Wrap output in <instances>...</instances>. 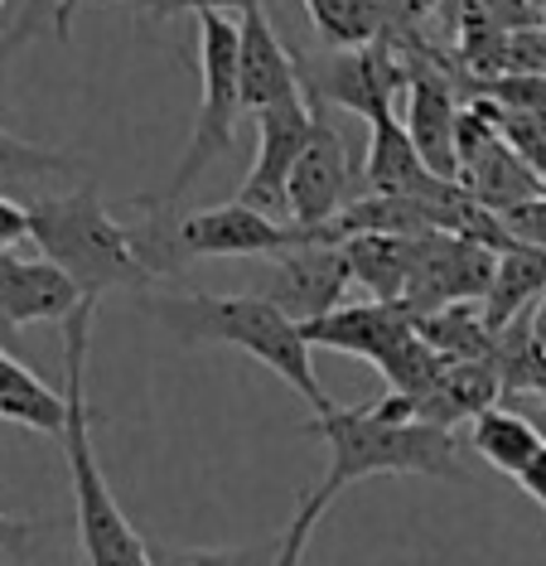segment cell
<instances>
[{
    "instance_id": "8",
    "label": "cell",
    "mask_w": 546,
    "mask_h": 566,
    "mask_svg": "<svg viewBox=\"0 0 546 566\" xmlns=\"http://www.w3.org/2000/svg\"><path fill=\"white\" fill-rule=\"evenodd\" d=\"M363 195L354 189V165H348V146L324 112H315V132H309L305 156L295 160L291 185H285V218L305 233H324L348 203H358ZM324 242V238H319Z\"/></svg>"
},
{
    "instance_id": "15",
    "label": "cell",
    "mask_w": 546,
    "mask_h": 566,
    "mask_svg": "<svg viewBox=\"0 0 546 566\" xmlns=\"http://www.w3.org/2000/svg\"><path fill=\"white\" fill-rule=\"evenodd\" d=\"M416 329V315L397 301H358V305H339V311L309 319L301 325L309 349H334V354H354L363 364H382L401 339Z\"/></svg>"
},
{
    "instance_id": "34",
    "label": "cell",
    "mask_w": 546,
    "mask_h": 566,
    "mask_svg": "<svg viewBox=\"0 0 546 566\" xmlns=\"http://www.w3.org/2000/svg\"><path fill=\"white\" fill-rule=\"evenodd\" d=\"M532 329H537V339L546 344V301L537 305V315H532Z\"/></svg>"
},
{
    "instance_id": "18",
    "label": "cell",
    "mask_w": 546,
    "mask_h": 566,
    "mask_svg": "<svg viewBox=\"0 0 546 566\" xmlns=\"http://www.w3.org/2000/svg\"><path fill=\"white\" fill-rule=\"evenodd\" d=\"M546 301V252L527 248V242H517V248L498 252V266H493V286L484 295V319L493 334H503L508 325H517L523 315H532L537 305Z\"/></svg>"
},
{
    "instance_id": "32",
    "label": "cell",
    "mask_w": 546,
    "mask_h": 566,
    "mask_svg": "<svg viewBox=\"0 0 546 566\" xmlns=\"http://www.w3.org/2000/svg\"><path fill=\"white\" fill-rule=\"evenodd\" d=\"M397 6V15H401V24H411V20H426L431 10H440L445 0H392Z\"/></svg>"
},
{
    "instance_id": "27",
    "label": "cell",
    "mask_w": 546,
    "mask_h": 566,
    "mask_svg": "<svg viewBox=\"0 0 546 566\" xmlns=\"http://www.w3.org/2000/svg\"><path fill=\"white\" fill-rule=\"evenodd\" d=\"M324 509H329V499H324V494H305V499H301V513H295L291 527H285V533H281L276 566H305L309 533H315V523L324 518Z\"/></svg>"
},
{
    "instance_id": "24",
    "label": "cell",
    "mask_w": 546,
    "mask_h": 566,
    "mask_svg": "<svg viewBox=\"0 0 546 566\" xmlns=\"http://www.w3.org/2000/svg\"><path fill=\"white\" fill-rule=\"evenodd\" d=\"M445 368H450V358H440V354H435L431 344H426L416 329L397 344L392 354L382 358V364H377V373L387 378V388H392L397 397H411V402H416V397L431 392Z\"/></svg>"
},
{
    "instance_id": "1",
    "label": "cell",
    "mask_w": 546,
    "mask_h": 566,
    "mask_svg": "<svg viewBox=\"0 0 546 566\" xmlns=\"http://www.w3.org/2000/svg\"><path fill=\"white\" fill-rule=\"evenodd\" d=\"M140 311L150 319H160L179 344H232V349L252 354L256 364H266L276 378H285L309 407L334 411L329 392L319 388L315 364H309V344L301 325L291 315H281L266 295L242 291V295H203V291H185V295H140Z\"/></svg>"
},
{
    "instance_id": "31",
    "label": "cell",
    "mask_w": 546,
    "mask_h": 566,
    "mask_svg": "<svg viewBox=\"0 0 546 566\" xmlns=\"http://www.w3.org/2000/svg\"><path fill=\"white\" fill-rule=\"evenodd\" d=\"M34 533V523H20V518H10V513H0V547H10V552H20L24 547V537Z\"/></svg>"
},
{
    "instance_id": "33",
    "label": "cell",
    "mask_w": 546,
    "mask_h": 566,
    "mask_svg": "<svg viewBox=\"0 0 546 566\" xmlns=\"http://www.w3.org/2000/svg\"><path fill=\"white\" fill-rule=\"evenodd\" d=\"M77 6V0H63V6H59V34H69V10ZM122 6H136L140 10V0H122Z\"/></svg>"
},
{
    "instance_id": "9",
    "label": "cell",
    "mask_w": 546,
    "mask_h": 566,
    "mask_svg": "<svg viewBox=\"0 0 546 566\" xmlns=\"http://www.w3.org/2000/svg\"><path fill=\"white\" fill-rule=\"evenodd\" d=\"M493 266H498V252L484 242L460 233H426L416 238V272L401 305L411 315H431L440 305L484 301L493 286Z\"/></svg>"
},
{
    "instance_id": "28",
    "label": "cell",
    "mask_w": 546,
    "mask_h": 566,
    "mask_svg": "<svg viewBox=\"0 0 546 566\" xmlns=\"http://www.w3.org/2000/svg\"><path fill=\"white\" fill-rule=\"evenodd\" d=\"M262 0H140V15L170 20V15H242Z\"/></svg>"
},
{
    "instance_id": "29",
    "label": "cell",
    "mask_w": 546,
    "mask_h": 566,
    "mask_svg": "<svg viewBox=\"0 0 546 566\" xmlns=\"http://www.w3.org/2000/svg\"><path fill=\"white\" fill-rule=\"evenodd\" d=\"M30 238V209L15 199H6L0 195V252H10V248H20V242Z\"/></svg>"
},
{
    "instance_id": "10",
    "label": "cell",
    "mask_w": 546,
    "mask_h": 566,
    "mask_svg": "<svg viewBox=\"0 0 546 566\" xmlns=\"http://www.w3.org/2000/svg\"><path fill=\"white\" fill-rule=\"evenodd\" d=\"M348 286H354V272H348L344 242H305L271 262V281L256 295H266L295 325H309V319L339 311Z\"/></svg>"
},
{
    "instance_id": "2",
    "label": "cell",
    "mask_w": 546,
    "mask_h": 566,
    "mask_svg": "<svg viewBox=\"0 0 546 566\" xmlns=\"http://www.w3.org/2000/svg\"><path fill=\"white\" fill-rule=\"evenodd\" d=\"M93 311L97 301H83L63 319V397H69V427H63V455H69L77 537H83L87 566H155L150 543L132 527L126 509L107 489L97 455H93V411H87V344H93Z\"/></svg>"
},
{
    "instance_id": "4",
    "label": "cell",
    "mask_w": 546,
    "mask_h": 566,
    "mask_svg": "<svg viewBox=\"0 0 546 566\" xmlns=\"http://www.w3.org/2000/svg\"><path fill=\"white\" fill-rule=\"evenodd\" d=\"M30 242L39 256L69 272V281L83 291V301H102L107 291H140L155 281L140 266L126 223H116L102 203L97 185H83L73 195H49L30 203Z\"/></svg>"
},
{
    "instance_id": "12",
    "label": "cell",
    "mask_w": 546,
    "mask_h": 566,
    "mask_svg": "<svg viewBox=\"0 0 546 566\" xmlns=\"http://www.w3.org/2000/svg\"><path fill=\"white\" fill-rule=\"evenodd\" d=\"M363 189L382 199H426V203H460L470 199L464 185L431 175V165L421 160L416 140L397 117L368 122V160H363Z\"/></svg>"
},
{
    "instance_id": "22",
    "label": "cell",
    "mask_w": 546,
    "mask_h": 566,
    "mask_svg": "<svg viewBox=\"0 0 546 566\" xmlns=\"http://www.w3.org/2000/svg\"><path fill=\"white\" fill-rule=\"evenodd\" d=\"M416 334L450 364H493V354H498V334L489 329L484 311H474L464 301L440 305L431 315H416Z\"/></svg>"
},
{
    "instance_id": "5",
    "label": "cell",
    "mask_w": 546,
    "mask_h": 566,
    "mask_svg": "<svg viewBox=\"0 0 546 566\" xmlns=\"http://www.w3.org/2000/svg\"><path fill=\"white\" fill-rule=\"evenodd\" d=\"M199 20V78H203V97L193 112V132L189 146L179 156L170 189L160 195L165 209H175L189 195V185L199 179L213 160H223L238 136V117H242V83H238V15H193Z\"/></svg>"
},
{
    "instance_id": "3",
    "label": "cell",
    "mask_w": 546,
    "mask_h": 566,
    "mask_svg": "<svg viewBox=\"0 0 546 566\" xmlns=\"http://www.w3.org/2000/svg\"><path fill=\"white\" fill-rule=\"evenodd\" d=\"M329 446V474L315 494L334 504L339 489L368 480V474H426V480L464 484L470 470L460 460V436L431 421H392L372 402L368 407H334L305 427Z\"/></svg>"
},
{
    "instance_id": "20",
    "label": "cell",
    "mask_w": 546,
    "mask_h": 566,
    "mask_svg": "<svg viewBox=\"0 0 546 566\" xmlns=\"http://www.w3.org/2000/svg\"><path fill=\"white\" fill-rule=\"evenodd\" d=\"M0 421H15V427H30L39 436H63V427H69V397L49 388L10 349H0Z\"/></svg>"
},
{
    "instance_id": "30",
    "label": "cell",
    "mask_w": 546,
    "mask_h": 566,
    "mask_svg": "<svg viewBox=\"0 0 546 566\" xmlns=\"http://www.w3.org/2000/svg\"><path fill=\"white\" fill-rule=\"evenodd\" d=\"M517 484H523V494L532 499V504H542V509H546V446H542V455L532 460L523 474H517Z\"/></svg>"
},
{
    "instance_id": "23",
    "label": "cell",
    "mask_w": 546,
    "mask_h": 566,
    "mask_svg": "<svg viewBox=\"0 0 546 566\" xmlns=\"http://www.w3.org/2000/svg\"><path fill=\"white\" fill-rule=\"evenodd\" d=\"M542 446H546L542 431L527 417H517V411L489 407L470 421V450L479 460H489L498 474H513V480L542 455Z\"/></svg>"
},
{
    "instance_id": "11",
    "label": "cell",
    "mask_w": 546,
    "mask_h": 566,
    "mask_svg": "<svg viewBox=\"0 0 546 566\" xmlns=\"http://www.w3.org/2000/svg\"><path fill=\"white\" fill-rule=\"evenodd\" d=\"M309 132H315V112L305 102H285L256 117V160L242 179V203L246 209H262L271 218H285V185H291L295 160L305 156ZM291 223V218H285Z\"/></svg>"
},
{
    "instance_id": "16",
    "label": "cell",
    "mask_w": 546,
    "mask_h": 566,
    "mask_svg": "<svg viewBox=\"0 0 546 566\" xmlns=\"http://www.w3.org/2000/svg\"><path fill=\"white\" fill-rule=\"evenodd\" d=\"M83 305V291L59 272L49 256H15L0 252V315L15 329L24 325H49V319H69Z\"/></svg>"
},
{
    "instance_id": "17",
    "label": "cell",
    "mask_w": 546,
    "mask_h": 566,
    "mask_svg": "<svg viewBox=\"0 0 546 566\" xmlns=\"http://www.w3.org/2000/svg\"><path fill=\"white\" fill-rule=\"evenodd\" d=\"M498 392H503V378L493 364H450L431 392L416 397L411 411L416 421L454 431V421H474L479 411L498 407Z\"/></svg>"
},
{
    "instance_id": "6",
    "label": "cell",
    "mask_w": 546,
    "mask_h": 566,
    "mask_svg": "<svg viewBox=\"0 0 546 566\" xmlns=\"http://www.w3.org/2000/svg\"><path fill=\"white\" fill-rule=\"evenodd\" d=\"M301 93L309 112H354L363 122L392 117V97L407 93V69L392 54V44H368V49H324V54L301 59Z\"/></svg>"
},
{
    "instance_id": "7",
    "label": "cell",
    "mask_w": 546,
    "mask_h": 566,
    "mask_svg": "<svg viewBox=\"0 0 546 566\" xmlns=\"http://www.w3.org/2000/svg\"><path fill=\"white\" fill-rule=\"evenodd\" d=\"M305 242H319V238L305 233V228H295V223H285V218L246 209L242 199L175 218L179 266L199 262V256H281V252L305 248Z\"/></svg>"
},
{
    "instance_id": "19",
    "label": "cell",
    "mask_w": 546,
    "mask_h": 566,
    "mask_svg": "<svg viewBox=\"0 0 546 566\" xmlns=\"http://www.w3.org/2000/svg\"><path fill=\"white\" fill-rule=\"evenodd\" d=\"M344 256L348 272L372 301H407L411 272H416V238H397V233H354L344 238Z\"/></svg>"
},
{
    "instance_id": "26",
    "label": "cell",
    "mask_w": 546,
    "mask_h": 566,
    "mask_svg": "<svg viewBox=\"0 0 546 566\" xmlns=\"http://www.w3.org/2000/svg\"><path fill=\"white\" fill-rule=\"evenodd\" d=\"M54 170H73V160L0 132V175L6 179H34V175H54Z\"/></svg>"
},
{
    "instance_id": "14",
    "label": "cell",
    "mask_w": 546,
    "mask_h": 566,
    "mask_svg": "<svg viewBox=\"0 0 546 566\" xmlns=\"http://www.w3.org/2000/svg\"><path fill=\"white\" fill-rule=\"evenodd\" d=\"M238 83H242V112H256V117L271 107H285V102H305L295 54L276 40L262 6L238 15Z\"/></svg>"
},
{
    "instance_id": "21",
    "label": "cell",
    "mask_w": 546,
    "mask_h": 566,
    "mask_svg": "<svg viewBox=\"0 0 546 566\" xmlns=\"http://www.w3.org/2000/svg\"><path fill=\"white\" fill-rule=\"evenodd\" d=\"M324 49H368L382 44L401 24L392 0H305Z\"/></svg>"
},
{
    "instance_id": "25",
    "label": "cell",
    "mask_w": 546,
    "mask_h": 566,
    "mask_svg": "<svg viewBox=\"0 0 546 566\" xmlns=\"http://www.w3.org/2000/svg\"><path fill=\"white\" fill-rule=\"evenodd\" d=\"M281 537L276 543H256V547H150L155 566H276Z\"/></svg>"
},
{
    "instance_id": "13",
    "label": "cell",
    "mask_w": 546,
    "mask_h": 566,
    "mask_svg": "<svg viewBox=\"0 0 546 566\" xmlns=\"http://www.w3.org/2000/svg\"><path fill=\"white\" fill-rule=\"evenodd\" d=\"M416 69H407V136L416 140L421 160L431 165V175L460 185V102H454V87L445 83V73L431 69L426 59H411Z\"/></svg>"
}]
</instances>
